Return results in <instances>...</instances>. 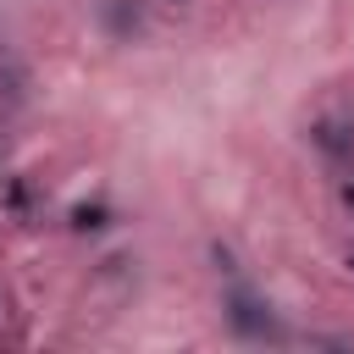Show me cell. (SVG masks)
Here are the masks:
<instances>
[{
    "mask_svg": "<svg viewBox=\"0 0 354 354\" xmlns=\"http://www.w3.org/2000/svg\"><path fill=\"white\" fill-rule=\"evenodd\" d=\"M105 17H111V28H116V33H138V6L127 11V0H111V6H105Z\"/></svg>",
    "mask_w": 354,
    "mask_h": 354,
    "instance_id": "2",
    "label": "cell"
},
{
    "mask_svg": "<svg viewBox=\"0 0 354 354\" xmlns=\"http://www.w3.org/2000/svg\"><path fill=\"white\" fill-rule=\"evenodd\" d=\"M348 271H354V249H348Z\"/></svg>",
    "mask_w": 354,
    "mask_h": 354,
    "instance_id": "4",
    "label": "cell"
},
{
    "mask_svg": "<svg viewBox=\"0 0 354 354\" xmlns=\"http://www.w3.org/2000/svg\"><path fill=\"white\" fill-rule=\"evenodd\" d=\"M227 321H232V332H238V337H282V326H277L271 304H266V299H254V293H243V288H232V293H227Z\"/></svg>",
    "mask_w": 354,
    "mask_h": 354,
    "instance_id": "1",
    "label": "cell"
},
{
    "mask_svg": "<svg viewBox=\"0 0 354 354\" xmlns=\"http://www.w3.org/2000/svg\"><path fill=\"white\" fill-rule=\"evenodd\" d=\"M72 227H77V232H100V227H105V210H100V205H77V210H72Z\"/></svg>",
    "mask_w": 354,
    "mask_h": 354,
    "instance_id": "3",
    "label": "cell"
}]
</instances>
